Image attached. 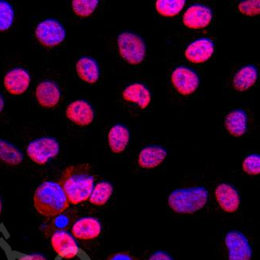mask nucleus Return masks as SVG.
Here are the masks:
<instances>
[{"instance_id":"nucleus-1","label":"nucleus","mask_w":260,"mask_h":260,"mask_svg":"<svg viewBox=\"0 0 260 260\" xmlns=\"http://www.w3.org/2000/svg\"><path fill=\"white\" fill-rule=\"evenodd\" d=\"M94 181V176L90 174L87 166H71L63 171L59 184L69 203L78 205L88 200Z\"/></svg>"},{"instance_id":"nucleus-2","label":"nucleus","mask_w":260,"mask_h":260,"mask_svg":"<svg viewBox=\"0 0 260 260\" xmlns=\"http://www.w3.org/2000/svg\"><path fill=\"white\" fill-rule=\"evenodd\" d=\"M33 202L36 211L45 217H56L70 206L63 188L53 181L42 183L35 191Z\"/></svg>"},{"instance_id":"nucleus-3","label":"nucleus","mask_w":260,"mask_h":260,"mask_svg":"<svg viewBox=\"0 0 260 260\" xmlns=\"http://www.w3.org/2000/svg\"><path fill=\"white\" fill-rule=\"evenodd\" d=\"M209 192L204 187H193L173 191L168 197V205L180 214H192L207 203Z\"/></svg>"},{"instance_id":"nucleus-4","label":"nucleus","mask_w":260,"mask_h":260,"mask_svg":"<svg viewBox=\"0 0 260 260\" xmlns=\"http://www.w3.org/2000/svg\"><path fill=\"white\" fill-rule=\"evenodd\" d=\"M117 44L120 56L129 64L139 65L145 59L146 46L140 36L132 32L121 33Z\"/></svg>"},{"instance_id":"nucleus-5","label":"nucleus","mask_w":260,"mask_h":260,"mask_svg":"<svg viewBox=\"0 0 260 260\" xmlns=\"http://www.w3.org/2000/svg\"><path fill=\"white\" fill-rule=\"evenodd\" d=\"M59 152V144L56 139L51 137L41 138L29 143L27 154L30 160L45 165L50 159L56 157Z\"/></svg>"},{"instance_id":"nucleus-6","label":"nucleus","mask_w":260,"mask_h":260,"mask_svg":"<svg viewBox=\"0 0 260 260\" xmlns=\"http://www.w3.org/2000/svg\"><path fill=\"white\" fill-rule=\"evenodd\" d=\"M36 36L41 44L54 47L63 43L66 38V30L56 19H46L38 24Z\"/></svg>"},{"instance_id":"nucleus-7","label":"nucleus","mask_w":260,"mask_h":260,"mask_svg":"<svg viewBox=\"0 0 260 260\" xmlns=\"http://www.w3.org/2000/svg\"><path fill=\"white\" fill-rule=\"evenodd\" d=\"M225 244L228 247L229 260H251L252 247L248 238L242 232L231 231L225 237Z\"/></svg>"},{"instance_id":"nucleus-8","label":"nucleus","mask_w":260,"mask_h":260,"mask_svg":"<svg viewBox=\"0 0 260 260\" xmlns=\"http://www.w3.org/2000/svg\"><path fill=\"white\" fill-rule=\"evenodd\" d=\"M171 81L175 89L181 95H189L199 88L200 79L194 70L181 66L173 71Z\"/></svg>"},{"instance_id":"nucleus-9","label":"nucleus","mask_w":260,"mask_h":260,"mask_svg":"<svg viewBox=\"0 0 260 260\" xmlns=\"http://www.w3.org/2000/svg\"><path fill=\"white\" fill-rule=\"evenodd\" d=\"M51 245L55 252L65 259L75 258L79 251L75 238L68 232L63 230L53 233L51 238Z\"/></svg>"},{"instance_id":"nucleus-10","label":"nucleus","mask_w":260,"mask_h":260,"mask_svg":"<svg viewBox=\"0 0 260 260\" xmlns=\"http://www.w3.org/2000/svg\"><path fill=\"white\" fill-rule=\"evenodd\" d=\"M213 11L203 4H194L186 10L183 23L190 29H201L207 27L213 19Z\"/></svg>"},{"instance_id":"nucleus-11","label":"nucleus","mask_w":260,"mask_h":260,"mask_svg":"<svg viewBox=\"0 0 260 260\" xmlns=\"http://www.w3.org/2000/svg\"><path fill=\"white\" fill-rule=\"evenodd\" d=\"M102 232V225L96 218L83 217L77 220L71 228V235L79 240L95 239Z\"/></svg>"},{"instance_id":"nucleus-12","label":"nucleus","mask_w":260,"mask_h":260,"mask_svg":"<svg viewBox=\"0 0 260 260\" xmlns=\"http://www.w3.org/2000/svg\"><path fill=\"white\" fill-rule=\"evenodd\" d=\"M214 50L213 41L207 38H202L188 46L185 51V57L193 63H204L213 56Z\"/></svg>"},{"instance_id":"nucleus-13","label":"nucleus","mask_w":260,"mask_h":260,"mask_svg":"<svg viewBox=\"0 0 260 260\" xmlns=\"http://www.w3.org/2000/svg\"><path fill=\"white\" fill-rule=\"evenodd\" d=\"M216 201L223 211L226 213H235L240 206V196L236 188L229 184H220L216 187Z\"/></svg>"},{"instance_id":"nucleus-14","label":"nucleus","mask_w":260,"mask_h":260,"mask_svg":"<svg viewBox=\"0 0 260 260\" xmlns=\"http://www.w3.org/2000/svg\"><path fill=\"white\" fill-rule=\"evenodd\" d=\"M30 77L26 70L15 68L9 71L4 78V85L9 93L14 95L25 92L30 85Z\"/></svg>"},{"instance_id":"nucleus-15","label":"nucleus","mask_w":260,"mask_h":260,"mask_svg":"<svg viewBox=\"0 0 260 260\" xmlns=\"http://www.w3.org/2000/svg\"><path fill=\"white\" fill-rule=\"evenodd\" d=\"M67 117L73 123L79 126H88L94 119V110L89 103L85 100L73 102L68 106Z\"/></svg>"},{"instance_id":"nucleus-16","label":"nucleus","mask_w":260,"mask_h":260,"mask_svg":"<svg viewBox=\"0 0 260 260\" xmlns=\"http://www.w3.org/2000/svg\"><path fill=\"white\" fill-rule=\"evenodd\" d=\"M36 95L39 104L45 108H53L60 100L59 87L51 81L41 82L36 88Z\"/></svg>"},{"instance_id":"nucleus-17","label":"nucleus","mask_w":260,"mask_h":260,"mask_svg":"<svg viewBox=\"0 0 260 260\" xmlns=\"http://www.w3.org/2000/svg\"><path fill=\"white\" fill-rule=\"evenodd\" d=\"M168 155V151L158 145L144 148L139 154V165L144 169H152L160 165Z\"/></svg>"},{"instance_id":"nucleus-18","label":"nucleus","mask_w":260,"mask_h":260,"mask_svg":"<svg viewBox=\"0 0 260 260\" xmlns=\"http://www.w3.org/2000/svg\"><path fill=\"white\" fill-rule=\"evenodd\" d=\"M248 117L242 109L230 112L225 119V127L232 136L242 137L247 131Z\"/></svg>"},{"instance_id":"nucleus-19","label":"nucleus","mask_w":260,"mask_h":260,"mask_svg":"<svg viewBox=\"0 0 260 260\" xmlns=\"http://www.w3.org/2000/svg\"><path fill=\"white\" fill-rule=\"evenodd\" d=\"M76 71L80 78L88 84H95L100 78V69L98 63L89 56H83L78 59Z\"/></svg>"},{"instance_id":"nucleus-20","label":"nucleus","mask_w":260,"mask_h":260,"mask_svg":"<svg viewBox=\"0 0 260 260\" xmlns=\"http://www.w3.org/2000/svg\"><path fill=\"white\" fill-rule=\"evenodd\" d=\"M123 98L126 101L136 103L142 109H145L151 102V93L145 85L135 83L123 91Z\"/></svg>"},{"instance_id":"nucleus-21","label":"nucleus","mask_w":260,"mask_h":260,"mask_svg":"<svg viewBox=\"0 0 260 260\" xmlns=\"http://www.w3.org/2000/svg\"><path fill=\"white\" fill-rule=\"evenodd\" d=\"M129 139L130 132L123 124H116L109 132V145L113 153L119 154L123 152L127 147Z\"/></svg>"},{"instance_id":"nucleus-22","label":"nucleus","mask_w":260,"mask_h":260,"mask_svg":"<svg viewBox=\"0 0 260 260\" xmlns=\"http://www.w3.org/2000/svg\"><path fill=\"white\" fill-rule=\"evenodd\" d=\"M258 78V70L254 65H247L239 70L233 80V86L238 91H245L253 86Z\"/></svg>"},{"instance_id":"nucleus-23","label":"nucleus","mask_w":260,"mask_h":260,"mask_svg":"<svg viewBox=\"0 0 260 260\" xmlns=\"http://www.w3.org/2000/svg\"><path fill=\"white\" fill-rule=\"evenodd\" d=\"M24 160V155L15 145L0 139V161L10 166L20 165Z\"/></svg>"},{"instance_id":"nucleus-24","label":"nucleus","mask_w":260,"mask_h":260,"mask_svg":"<svg viewBox=\"0 0 260 260\" xmlns=\"http://www.w3.org/2000/svg\"><path fill=\"white\" fill-rule=\"evenodd\" d=\"M113 192V185L110 182L101 181L94 186L88 200L94 206H104L108 203Z\"/></svg>"},{"instance_id":"nucleus-25","label":"nucleus","mask_w":260,"mask_h":260,"mask_svg":"<svg viewBox=\"0 0 260 260\" xmlns=\"http://www.w3.org/2000/svg\"><path fill=\"white\" fill-rule=\"evenodd\" d=\"M185 3V0H158L155 3V9L164 17H175L181 13Z\"/></svg>"},{"instance_id":"nucleus-26","label":"nucleus","mask_w":260,"mask_h":260,"mask_svg":"<svg viewBox=\"0 0 260 260\" xmlns=\"http://www.w3.org/2000/svg\"><path fill=\"white\" fill-rule=\"evenodd\" d=\"M14 20V10L11 4L0 0V31L8 30Z\"/></svg>"},{"instance_id":"nucleus-27","label":"nucleus","mask_w":260,"mask_h":260,"mask_svg":"<svg viewBox=\"0 0 260 260\" xmlns=\"http://www.w3.org/2000/svg\"><path fill=\"white\" fill-rule=\"evenodd\" d=\"M98 4V0H73V10L78 17H87L95 11Z\"/></svg>"},{"instance_id":"nucleus-28","label":"nucleus","mask_w":260,"mask_h":260,"mask_svg":"<svg viewBox=\"0 0 260 260\" xmlns=\"http://www.w3.org/2000/svg\"><path fill=\"white\" fill-rule=\"evenodd\" d=\"M243 171L249 175H258L260 173V155L251 154L245 158L242 164Z\"/></svg>"},{"instance_id":"nucleus-29","label":"nucleus","mask_w":260,"mask_h":260,"mask_svg":"<svg viewBox=\"0 0 260 260\" xmlns=\"http://www.w3.org/2000/svg\"><path fill=\"white\" fill-rule=\"evenodd\" d=\"M259 0H246L238 5V10L244 15L255 17L260 14Z\"/></svg>"},{"instance_id":"nucleus-30","label":"nucleus","mask_w":260,"mask_h":260,"mask_svg":"<svg viewBox=\"0 0 260 260\" xmlns=\"http://www.w3.org/2000/svg\"><path fill=\"white\" fill-rule=\"evenodd\" d=\"M148 260H174V258L168 253L164 251H157L154 252Z\"/></svg>"},{"instance_id":"nucleus-31","label":"nucleus","mask_w":260,"mask_h":260,"mask_svg":"<svg viewBox=\"0 0 260 260\" xmlns=\"http://www.w3.org/2000/svg\"><path fill=\"white\" fill-rule=\"evenodd\" d=\"M107 260H135L132 255L125 252H118L109 257Z\"/></svg>"},{"instance_id":"nucleus-32","label":"nucleus","mask_w":260,"mask_h":260,"mask_svg":"<svg viewBox=\"0 0 260 260\" xmlns=\"http://www.w3.org/2000/svg\"><path fill=\"white\" fill-rule=\"evenodd\" d=\"M17 260H47V258L41 254H32V255H23Z\"/></svg>"},{"instance_id":"nucleus-33","label":"nucleus","mask_w":260,"mask_h":260,"mask_svg":"<svg viewBox=\"0 0 260 260\" xmlns=\"http://www.w3.org/2000/svg\"><path fill=\"white\" fill-rule=\"evenodd\" d=\"M4 107V100L3 95L0 94V113L3 111Z\"/></svg>"},{"instance_id":"nucleus-34","label":"nucleus","mask_w":260,"mask_h":260,"mask_svg":"<svg viewBox=\"0 0 260 260\" xmlns=\"http://www.w3.org/2000/svg\"><path fill=\"white\" fill-rule=\"evenodd\" d=\"M3 211V203L2 200H1V197H0V215L2 213Z\"/></svg>"}]
</instances>
